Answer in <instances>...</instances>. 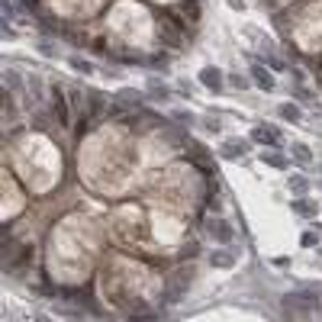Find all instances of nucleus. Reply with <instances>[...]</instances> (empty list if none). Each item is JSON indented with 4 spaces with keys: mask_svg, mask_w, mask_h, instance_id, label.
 Instances as JSON below:
<instances>
[{
    "mask_svg": "<svg viewBox=\"0 0 322 322\" xmlns=\"http://www.w3.org/2000/svg\"><path fill=\"white\" fill-rule=\"evenodd\" d=\"M200 84H203V87H210L213 93H222V87H225V78H222V71H219V68L206 65L203 71H200Z\"/></svg>",
    "mask_w": 322,
    "mask_h": 322,
    "instance_id": "1",
    "label": "nucleus"
},
{
    "mask_svg": "<svg viewBox=\"0 0 322 322\" xmlns=\"http://www.w3.org/2000/svg\"><path fill=\"white\" fill-rule=\"evenodd\" d=\"M248 142H252V139H225L219 155H222V158H242V155H248V148H252Z\"/></svg>",
    "mask_w": 322,
    "mask_h": 322,
    "instance_id": "2",
    "label": "nucleus"
},
{
    "mask_svg": "<svg viewBox=\"0 0 322 322\" xmlns=\"http://www.w3.org/2000/svg\"><path fill=\"white\" fill-rule=\"evenodd\" d=\"M252 142L277 148V145H280V132H277V129H271V126H255V129H252Z\"/></svg>",
    "mask_w": 322,
    "mask_h": 322,
    "instance_id": "3",
    "label": "nucleus"
},
{
    "mask_svg": "<svg viewBox=\"0 0 322 322\" xmlns=\"http://www.w3.org/2000/svg\"><path fill=\"white\" fill-rule=\"evenodd\" d=\"M252 81H255L261 90H274V74L264 68V62H255L252 65Z\"/></svg>",
    "mask_w": 322,
    "mask_h": 322,
    "instance_id": "4",
    "label": "nucleus"
},
{
    "mask_svg": "<svg viewBox=\"0 0 322 322\" xmlns=\"http://www.w3.org/2000/svg\"><path fill=\"white\" fill-rule=\"evenodd\" d=\"M148 100H158V103H168L171 100V87L161 84V81L148 78Z\"/></svg>",
    "mask_w": 322,
    "mask_h": 322,
    "instance_id": "5",
    "label": "nucleus"
},
{
    "mask_svg": "<svg viewBox=\"0 0 322 322\" xmlns=\"http://www.w3.org/2000/svg\"><path fill=\"white\" fill-rule=\"evenodd\" d=\"M52 106H55V116H58V123H62V126H68L71 123V119H68V103H65V93L62 90H52Z\"/></svg>",
    "mask_w": 322,
    "mask_h": 322,
    "instance_id": "6",
    "label": "nucleus"
},
{
    "mask_svg": "<svg viewBox=\"0 0 322 322\" xmlns=\"http://www.w3.org/2000/svg\"><path fill=\"white\" fill-rule=\"evenodd\" d=\"M210 232H213V235H216V238H219V242H225V245H229V242H232V238H235V232H232V225H229V222H222V219H213V222H210Z\"/></svg>",
    "mask_w": 322,
    "mask_h": 322,
    "instance_id": "7",
    "label": "nucleus"
},
{
    "mask_svg": "<svg viewBox=\"0 0 322 322\" xmlns=\"http://www.w3.org/2000/svg\"><path fill=\"white\" fill-rule=\"evenodd\" d=\"M293 210L300 213V216H306V219H313L316 213H319V206L313 203V200H303V197H296V200H293Z\"/></svg>",
    "mask_w": 322,
    "mask_h": 322,
    "instance_id": "8",
    "label": "nucleus"
},
{
    "mask_svg": "<svg viewBox=\"0 0 322 322\" xmlns=\"http://www.w3.org/2000/svg\"><path fill=\"white\" fill-rule=\"evenodd\" d=\"M277 113L287 119V123H300V119H303V113H300V106H296V103H280Z\"/></svg>",
    "mask_w": 322,
    "mask_h": 322,
    "instance_id": "9",
    "label": "nucleus"
},
{
    "mask_svg": "<svg viewBox=\"0 0 322 322\" xmlns=\"http://www.w3.org/2000/svg\"><path fill=\"white\" fill-rule=\"evenodd\" d=\"M210 264L213 268H232L235 264V255L232 252H213L210 255Z\"/></svg>",
    "mask_w": 322,
    "mask_h": 322,
    "instance_id": "10",
    "label": "nucleus"
},
{
    "mask_svg": "<svg viewBox=\"0 0 322 322\" xmlns=\"http://www.w3.org/2000/svg\"><path fill=\"white\" fill-rule=\"evenodd\" d=\"M290 151H293V158L300 161V164H313V151H309L306 145H300V142H293Z\"/></svg>",
    "mask_w": 322,
    "mask_h": 322,
    "instance_id": "11",
    "label": "nucleus"
},
{
    "mask_svg": "<svg viewBox=\"0 0 322 322\" xmlns=\"http://www.w3.org/2000/svg\"><path fill=\"white\" fill-rule=\"evenodd\" d=\"M287 187L293 190L296 197H306V194H309V181H306V177H300V174H296V177H290V181H287Z\"/></svg>",
    "mask_w": 322,
    "mask_h": 322,
    "instance_id": "12",
    "label": "nucleus"
},
{
    "mask_svg": "<svg viewBox=\"0 0 322 322\" xmlns=\"http://www.w3.org/2000/svg\"><path fill=\"white\" fill-rule=\"evenodd\" d=\"M264 161L274 164V168H287V158H283V155H277V151H268V155H264Z\"/></svg>",
    "mask_w": 322,
    "mask_h": 322,
    "instance_id": "13",
    "label": "nucleus"
},
{
    "mask_svg": "<svg viewBox=\"0 0 322 322\" xmlns=\"http://www.w3.org/2000/svg\"><path fill=\"white\" fill-rule=\"evenodd\" d=\"M174 119H177L181 126H194V119H197V116L190 113V110H177V113H174Z\"/></svg>",
    "mask_w": 322,
    "mask_h": 322,
    "instance_id": "14",
    "label": "nucleus"
},
{
    "mask_svg": "<svg viewBox=\"0 0 322 322\" xmlns=\"http://www.w3.org/2000/svg\"><path fill=\"white\" fill-rule=\"evenodd\" d=\"M71 68H78L81 74H90V71H93V65H90V62H84V58H71Z\"/></svg>",
    "mask_w": 322,
    "mask_h": 322,
    "instance_id": "15",
    "label": "nucleus"
},
{
    "mask_svg": "<svg viewBox=\"0 0 322 322\" xmlns=\"http://www.w3.org/2000/svg\"><path fill=\"white\" fill-rule=\"evenodd\" d=\"M20 84H23V81H20L16 71H7V87H10V90H20Z\"/></svg>",
    "mask_w": 322,
    "mask_h": 322,
    "instance_id": "16",
    "label": "nucleus"
},
{
    "mask_svg": "<svg viewBox=\"0 0 322 322\" xmlns=\"http://www.w3.org/2000/svg\"><path fill=\"white\" fill-rule=\"evenodd\" d=\"M229 84L238 87V90H245V87H248V78H245V74H232V78H229Z\"/></svg>",
    "mask_w": 322,
    "mask_h": 322,
    "instance_id": "17",
    "label": "nucleus"
},
{
    "mask_svg": "<svg viewBox=\"0 0 322 322\" xmlns=\"http://www.w3.org/2000/svg\"><path fill=\"white\" fill-rule=\"evenodd\" d=\"M300 242H303V248H309V245H316L319 238H316V232H303V235H300Z\"/></svg>",
    "mask_w": 322,
    "mask_h": 322,
    "instance_id": "18",
    "label": "nucleus"
},
{
    "mask_svg": "<svg viewBox=\"0 0 322 322\" xmlns=\"http://www.w3.org/2000/svg\"><path fill=\"white\" fill-rule=\"evenodd\" d=\"M203 126L210 129V132H219V119H203Z\"/></svg>",
    "mask_w": 322,
    "mask_h": 322,
    "instance_id": "19",
    "label": "nucleus"
},
{
    "mask_svg": "<svg viewBox=\"0 0 322 322\" xmlns=\"http://www.w3.org/2000/svg\"><path fill=\"white\" fill-rule=\"evenodd\" d=\"M39 52H42V55H55V49H52L49 42H39Z\"/></svg>",
    "mask_w": 322,
    "mask_h": 322,
    "instance_id": "20",
    "label": "nucleus"
},
{
    "mask_svg": "<svg viewBox=\"0 0 322 322\" xmlns=\"http://www.w3.org/2000/svg\"><path fill=\"white\" fill-rule=\"evenodd\" d=\"M296 100H300V103H306V100H309V90H303V87H296Z\"/></svg>",
    "mask_w": 322,
    "mask_h": 322,
    "instance_id": "21",
    "label": "nucleus"
}]
</instances>
